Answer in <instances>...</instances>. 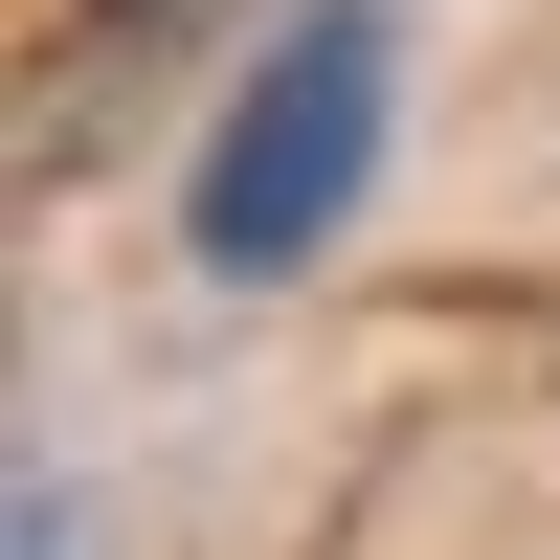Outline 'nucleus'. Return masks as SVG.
Returning a JSON list of instances; mask_svg holds the SVG:
<instances>
[{
  "instance_id": "f257e3e1",
  "label": "nucleus",
  "mask_w": 560,
  "mask_h": 560,
  "mask_svg": "<svg viewBox=\"0 0 560 560\" xmlns=\"http://www.w3.org/2000/svg\"><path fill=\"white\" fill-rule=\"evenodd\" d=\"M382 113H404V23L382 0H314V23L224 90L202 179H179V247H202L224 292H292V269L359 224V179H382Z\"/></svg>"
},
{
  "instance_id": "f03ea898",
  "label": "nucleus",
  "mask_w": 560,
  "mask_h": 560,
  "mask_svg": "<svg viewBox=\"0 0 560 560\" xmlns=\"http://www.w3.org/2000/svg\"><path fill=\"white\" fill-rule=\"evenodd\" d=\"M23 560H90V493L68 471H23Z\"/></svg>"
}]
</instances>
